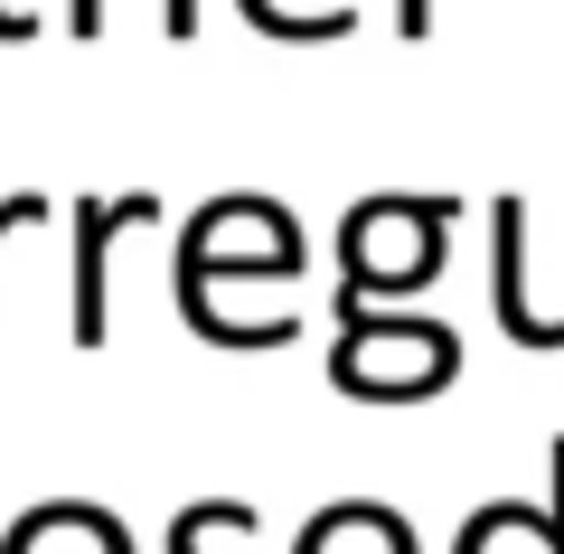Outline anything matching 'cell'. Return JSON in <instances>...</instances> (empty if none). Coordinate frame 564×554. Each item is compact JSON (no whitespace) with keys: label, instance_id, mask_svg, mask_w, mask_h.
Masks as SVG:
<instances>
[{"label":"cell","instance_id":"6da1fadb","mask_svg":"<svg viewBox=\"0 0 564 554\" xmlns=\"http://www.w3.org/2000/svg\"><path fill=\"white\" fill-rule=\"evenodd\" d=\"M462 217V198H367L339 226V292L329 301H367V292H423L443 273V226Z\"/></svg>","mask_w":564,"mask_h":554},{"label":"cell","instance_id":"7a4b0ae2","mask_svg":"<svg viewBox=\"0 0 564 554\" xmlns=\"http://www.w3.org/2000/svg\"><path fill=\"white\" fill-rule=\"evenodd\" d=\"M339 319V348H329V377L348 395H433L452 377V329L423 311H367V301H329Z\"/></svg>","mask_w":564,"mask_h":554},{"label":"cell","instance_id":"3957f363","mask_svg":"<svg viewBox=\"0 0 564 554\" xmlns=\"http://www.w3.org/2000/svg\"><path fill=\"white\" fill-rule=\"evenodd\" d=\"M226 273H263V282H292L302 273V226L282 217L273 198H207L180 236V263H170V292H198V282Z\"/></svg>","mask_w":564,"mask_h":554},{"label":"cell","instance_id":"277c9868","mask_svg":"<svg viewBox=\"0 0 564 554\" xmlns=\"http://www.w3.org/2000/svg\"><path fill=\"white\" fill-rule=\"evenodd\" d=\"M122 226H161L151 188H122V198H76V348H104V245Z\"/></svg>","mask_w":564,"mask_h":554},{"label":"cell","instance_id":"5b68a950","mask_svg":"<svg viewBox=\"0 0 564 554\" xmlns=\"http://www.w3.org/2000/svg\"><path fill=\"white\" fill-rule=\"evenodd\" d=\"M0 554H132V535H122V517L85 508V498H47L0 535Z\"/></svg>","mask_w":564,"mask_h":554},{"label":"cell","instance_id":"8992f818","mask_svg":"<svg viewBox=\"0 0 564 554\" xmlns=\"http://www.w3.org/2000/svg\"><path fill=\"white\" fill-rule=\"evenodd\" d=\"M489 236H499V273H489V292H499V329L518 338V348H555L545 311L527 301V207L518 198H489Z\"/></svg>","mask_w":564,"mask_h":554},{"label":"cell","instance_id":"52a82bcc","mask_svg":"<svg viewBox=\"0 0 564 554\" xmlns=\"http://www.w3.org/2000/svg\"><path fill=\"white\" fill-rule=\"evenodd\" d=\"M292 554H414V526L386 508H329L302 526V545Z\"/></svg>","mask_w":564,"mask_h":554},{"label":"cell","instance_id":"ba28073f","mask_svg":"<svg viewBox=\"0 0 564 554\" xmlns=\"http://www.w3.org/2000/svg\"><path fill=\"white\" fill-rule=\"evenodd\" d=\"M452 554H545V508H480Z\"/></svg>","mask_w":564,"mask_h":554},{"label":"cell","instance_id":"9c48e42d","mask_svg":"<svg viewBox=\"0 0 564 554\" xmlns=\"http://www.w3.org/2000/svg\"><path fill=\"white\" fill-rule=\"evenodd\" d=\"M217 545V498H198V508L170 517V554H207Z\"/></svg>","mask_w":564,"mask_h":554},{"label":"cell","instance_id":"30bf717a","mask_svg":"<svg viewBox=\"0 0 564 554\" xmlns=\"http://www.w3.org/2000/svg\"><path fill=\"white\" fill-rule=\"evenodd\" d=\"M545 554H564V433L545 442Z\"/></svg>","mask_w":564,"mask_h":554},{"label":"cell","instance_id":"8fae6325","mask_svg":"<svg viewBox=\"0 0 564 554\" xmlns=\"http://www.w3.org/2000/svg\"><path fill=\"white\" fill-rule=\"evenodd\" d=\"M47 226V198L39 188H10V198H0V236H39Z\"/></svg>","mask_w":564,"mask_h":554},{"label":"cell","instance_id":"7c38bea8","mask_svg":"<svg viewBox=\"0 0 564 554\" xmlns=\"http://www.w3.org/2000/svg\"><path fill=\"white\" fill-rule=\"evenodd\" d=\"M395 29H404V39H423V29H433V0H395Z\"/></svg>","mask_w":564,"mask_h":554},{"label":"cell","instance_id":"4fadbf2b","mask_svg":"<svg viewBox=\"0 0 564 554\" xmlns=\"http://www.w3.org/2000/svg\"><path fill=\"white\" fill-rule=\"evenodd\" d=\"M0 39H39V10H10L0 0Z\"/></svg>","mask_w":564,"mask_h":554},{"label":"cell","instance_id":"5bb4252c","mask_svg":"<svg viewBox=\"0 0 564 554\" xmlns=\"http://www.w3.org/2000/svg\"><path fill=\"white\" fill-rule=\"evenodd\" d=\"M104 29V0H76V39H95Z\"/></svg>","mask_w":564,"mask_h":554},{"label":"cell","instance_id":"9a60e30c","mask_svg":"<svg viewBox=\"0 0 564 554\" xmlns=\"http://www.w3.org/2000/svg\"><path fill=\"white\" fill-rule=\"evenodd\" d=\"M263 10H273V0H245V20H254V29H263Z\"/></svg>","mask_w":564,"mask_h":554}]
</instances>
